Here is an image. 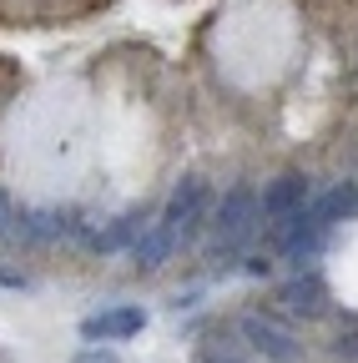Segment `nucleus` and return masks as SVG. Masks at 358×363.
<instances>
[{
    "label": "nucleus",
    "mask_w": 358,
    "mask_h": 363,
    "mask_svg": "<svg viewBox=\"0 0 358 363\" xmlns=\"http://www.w3.org/2000/svg\"><path fill=\"white\" fill-rule=\"evenodd\" d=\"M252 227H257V187H252V182H237V187H228L217 197V207H212V238H217L212 257L228 267L247 247Z\"/></svg>",
    "instance_id": "nucleus-1"
},
{
    "label": "nucleus",
    "mask_w": 358,
    "mask_h": 363,
    "mask_svg": "<svg viewBox=\"0 0 358 363\" xmlns=\"http://www.w3.org/2000/svg\"><path fill=\"white\" fill-rule=\"evenodd\" d=\"M0 288H30L26 272H11V267H0Z\"/></svg>",
    "instance_id": "nucleus-13"
},
{
    "label": "nucleus",
    "mask_w": 358,
    "mask_h": 363,
    "mask_svg": "<svg viewBox=\"0 0 358 363\" xmlns=\"http://www.w3.org/2000/svg\"><path fill=\"white\" fill-rule=\"evenodd\" d=\"M142 227H147V212H121V217H111L101 233H91L86 242H91V252H101V257H111V252H131V242L142 238Z\"/></svg>",
    "instance_id": "nucleus-7"
},
{
    "label": "nucleus",
    "mask_w": 358,
    "mask_h": 363,
    "mask_svg": "<svg viewBox=\"0 0 358 363\" xmlns=\"http://www.w3.org/2000/svg\"><path fill=\"white\" fill-rule=\"evenodd\" d=\"M172 252H177V233L167 222H147L142 238L131 242V262H137L142 272H157L162 262H172Z\"/></svg>",
    "instance_id": "nucleus-8"
},
{
    "label": "nucleus",
    "mask_w": 358,
    "mask_h": 363,
    "mask_svg": "<svg viewBox=\"0 0 358 363\" xmlns=\"http://www.w3.org/2000/svg\"><path fill=\"white\" fill-rule=\"evenodd\" d=\"M142 328H147V308H137V303H116V308H101L91 318H81L86 343H121V338H137Z\"/></svg>",
    "instance_id": "nucleus-6"
},
{
    "label": "nucleus",
    "mask_w": 358,
    "mask_h": 363,
    "mask_svg": "<svg viewBox=\"0 0 358 363\" xmlns=\"http://www.w3.org/2000/svg\"><path fill=\"white\" fill-rule=\"evenodd\" d=\"M76 363H121V358H116V348H81Z\"/></svg>",
    "instance_id": "nucleus-12"
},
{
    "label": "nucleus",
    "mask_w": 358,
    "mask_h": 363,
    "mask_svg": "<svg viewBox=\"0 0 358 363\" xmlns=\"http://www.w3.org/2000/svg\"><path fill=\"white\" fill-rule=\"evenodd\" d=\"M308 212H313V217H318L328 233H333V222H343V217H353V212H358V182H338L333 192L313 197V202H308Z\"/></svg>",
    "instance_id": "nucleus-9"
},
{
    "label": "nucleus",
    "mask_w": 358,
    "mask_h": 363,
    "mask_svg": "<svg viewBox=\"0 0 358 363\" xmlns=\"http://www.w3.org/2000/svg\"><path fill=\"white\" fill-rule=\"evenodd\" d=\"M333 353H338V358H358V328L338 333V338H333Z\"/></svg>",
    "instance_id": "nucleus-11"
},
{
    "label": "nucleus",
    "mask_w": 358,
    "mask_h": 363,
    "mask_svg": "<svg viewBox=\"0 0 358 363\" xmlns=\"http://www.w3.org/2000/svg\"><path fill=\"white\" fill-rule=\"evenodd\" d=\"M237 333H242L247 348L262 353L267 363H303V343H298V333L283 323L278 313H242Z\"/></svg>",
    "instance_id": "nucleus-3"
},
{
    "label": "nucleus",
    "mask_w": 358,
    "mask_h": 363,
    "mask_svg": "<svg viewBox=\"0 0 358 363\" xmlns=\"http://www.w3.org/2000/svg\"><path fill=\"white\" fill-rule=\"evenodd\" d=\"M308 202H313V177H303V172H283V177H273V182H267V187L257 192V222L267 227V233H278V227L293 222Z\"/></svg>",
    "instance_id": "nucleus-2"
},
{
    "label": "nucleus",
    "mask_w": 358,
    "mask_h": 363,
    "mask_svg": "<svg viewBox=\"0 0 358 363\" xmlns=\"http://www.w3.org/2000/svg\"><path fill=\"white\" fill-rule=\"evenodd\" d=\"M16 217L21 207L11 202V192H0V247H16Z\"/></svg>",
    "instance_id": "nucleus-10"
},
{
    "label": "nucleus",
    "mask_w": 358,
    "mask_h": 363,
    "mask_svg": "<svg viewBox=\"0 0 358 363\" xmlns=\"http://www.w3.org/2000/svg\"><path fill=\"white\" fill-rule=\"evenodd\" d=\"M242 262H247L252 278H267V272H273V257H242Z\"/></svg>",
    "instance_id": "nucleus-14"
},
{
    "label": "nucleus",
    "mask_w": 358,
    "mask_h": 363,
    "mask_svg": "<svg viewBox=\"0 0 358 363\" xmlns=\"http://www.w3.org/2000/svg\"><path fill=\"white\" fill-rule=\"evenodd\" d=\"M207 202H212L207 182H202L197 172H187V177L172 187V197H167V207H162V217H157V222H167V227H172L177 242H187L197 227L207 222Z\"/></svg>",
    "instance_id": "nucleus-4"
},
{
    "label": "nucleus",
    "mask_w": 358,
    "mask_h": 363,
    "mask_svg": "<svg viewBox=\"0 0 358 363\" xmlns=\"http://www.w3.org/2000/svg\"><path fill=\"white\" fill-rule=\"evenodd\" d=\"M328 303H333V293H328V283H323V272H318V267L293 272V278L278 288V308H283V318H323Z\"/></svg>",
    "instance_id": "nucleus-5"
}]
</instances>
